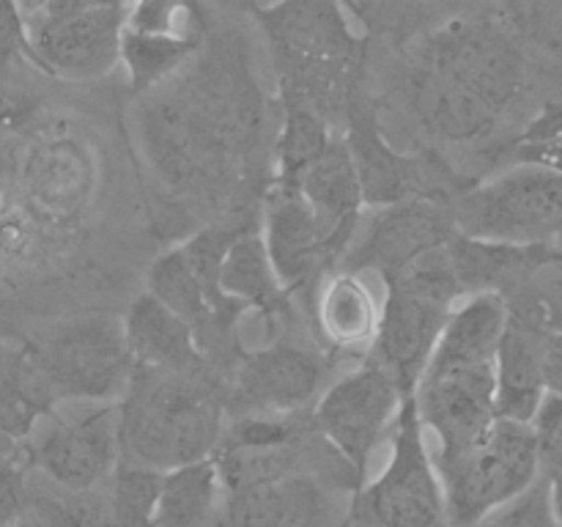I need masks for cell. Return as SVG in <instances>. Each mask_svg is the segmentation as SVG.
Masks as SVG:
<instances>
[{"instance_id":"cell-1","label":"cell","mask_w":562,"mask_h":527,"mask_svg":"<svg viewBox=\"0 0 562 527\" xmlns=\"http://www.w3.org/2000/svg\"><path fill=\"white\" fill-rule=\"evenodd\" d=\"M165 93L140 108L148 162L176 198L220 209L245 201L263 176L267 108L241 38L203 44Z\"/></svg>"},{"instance_id":"cell-2","label":"cell","mask_w":562,"mask_h":527,"mask_svg":"<svg viewBox=\"0 0 562 527\" xmlns=\"http://www.w3.org/2000/svg\"><path fill=\"white\" fill-rule=\"evenodd\" d=\"M97 159L82 137L22 104H0V274L58 267L91 223Z\"/></svg>"},{"instance_id":"cell-3","label":"cell","mask_w":562,"mask_h":527,"mask_svg":"<svg viewBox=\"0 0 562 527\" xmlns=\"http://www.w3.org/2000/svg\"><path fill=\"white\" fill-rule=\"evenodd\" d=\"M503 324L505 305L499 296H470L450 313L428 357L412 399L420 426L431 428L439 439V453L464 448L497 421L494 357Z\"/></svg>"},{"instance_id":"cell-4","label":"cell","mask_w":562,"mask_h":527,"mask_svg":"<svg viewBox=\"0 0 562 527\" xmlns=\"http://www.w3.org/2000/svg\"><path fill=\"white\" fill-rule=\"evenodd\" d=\"M119 415V461L170 472L209 459L225 428L220 379L209 373H162L135 368Z\"/></svg>"},{"instance_id":"cell-5","label":"cell","mask_w":562,"mask_h":527,"mask_svg":"<svg viewBox=\"0 0 562 527\" xmlns=\"http://www.w3.org/2000/svg\"><path fill=\"white\" fill-rule=\"evenodd\" d=\"M278 71V97L316 110L335 132L344 124L346 99L366 80V47L346 22V11L327 0L256 5Z\"/></svg>"},{"instance_id":"cell-6","label":"cell","mask_w":562,"mask_h":527,"mask_svg":"<svg viewBox=\"0 0 562 527\" xmlns=\"http://www.w3.org/2000/svg\"><path fill=\"white\" fill-rule=\"evenodd\" d=\"M384 285L387 300L379 311L376 335L368 346L366 362L382 368L406 399L415 393L428 357L461 296L450 272L448 245Z\"/></svg>"},{"instance_id":"cell-7","label":"cell","mask_w":562,"mask_h":527,"mask_svg":"<svg viewBox=\"0 0 562 527\" xmlns=\"http://www.w3.org/2000/svg\"><path fill=\"white\" fill-rule=\"evenodd\" d=\"M415 60L472 93L499 119L519 102L530 77L527 49L505 27L494 5L439 20L417 47Z\"/></svg>"},{"instance_id":"cell-8","label":"cell","mask_w":562,"mask_h":527,"mask_svg":"<svg viewBox=\"0 0 562 527\" xmlns=\"http://www.w3.org/2000/svg\"><path fill=\"white\" fill-rule=\"evenodd\" d=\"M448 527H475L505 508L541 475V459L530 426L494 421L477 439L450 453H439Z\"/></svg>"},{"instance_id":"cell-9","label":"cell","mask_w":562,"mask_h":527,"mask_svg":"<svg viewBox=\"0 0 562 527\" xmlns=\"http://www.w3.org/2000/svg\"><path fill=\"white\" fill-rule=\"evenodd\" d=\"M461 236L499 245H554L562 228L560 170L508 168L450 198Z\"/></svg>"},{"instance_id":"cell-10","label":"cell","mask_w":562,"mask_h":527,"mask_svg":"<svg viewBox=\"0 0 562 527\" xmlns=\"http://www.w3.org/2000/svg\"><path fill=\"white\" fill-rule=\"evenodd\" d=\"M25 25V60L58 80L88 82L119 66L124 3L49 0L16 3Z\"/></svg>"},{"instance_id":"cell-11","label":"cell","mask_w":562,"mask_h":527,"mask_svg":"<svg viewBox=\"0 0 562 527\" xmlns=\"http://www.w3.org/2000/svg\"><path fill=\"white\" fill-rule=\"evenodd\" d=\"M33 360L60 401L121 399L130 384L132 357L124 340V324L113 313H88L58 324L42 338L31 340Z\"/></svg>"},{"instance_id":"cell-12","label":"cell","mask_w":562,"mask_h":527,"mask_svg":"<svg viewBox=\"0 0 562 527\" xmlns=\"http://www.w3.org/2000/svg\"><path fill=\"white\" fill-rule=\"evenodd\" d=\"M346 527H448L442 483L428 456L426 428L412 395L395 417L390 464L376 481L357 489Z\"/></svg>"},{"instance_id":"cell-13","label":"cell","mask_w":562,"mask_h":527,"mask_svg":"<svg viewBox=\"0 0 562 527\" xmlns=\"http://www.w3.org/2000/svg\"><path fill=\"white\" fill-rule=\"evenodd\" d=\"M340 137L349 148L351 165L360 181L362 206H393L409 198H453L445 187L448 170L439 159H420L401 154L384 141L379 124V108L371 93L366 91V80L357 82L355 91L346 99Z\"/></svg>"},{"instance_id":"cell-14","label":"cell","mask_w":562,"mask_h":527,"mask_svg":"<svg viewBox=\"0 0 562 527\" xmlns=\"http://www.w3.org/2000/svg\"><path fill=\"white\" fill-rule=\"evenodd\" d=\"M456 234L450 198H409L393 206L373 209L355 231L340 272L360 274L373 269L384 283L398 278L417 261L442 250Z\"/></svg>"},{"instance_id":"cell-15","label":"cell","mask_w":562,"mask_h":527,"mask_svg":"<svg viewBox=\"0 0 562 527\" xmlns=\"http://www.w3.org/2000/svg\"><path fill=\"white\" fill-rule=\"evenodd\" d=\"M404 395L398 384L382 368L362 362L349 377L338 379L324 395H318L311 412L313 428L327 448L366 486V467L373 448L398 417Z\"/></svg>"},{"instance_id":"cell-16","label":"cell","mask_w":562,"mask_h":527,"mask_svg":"<svg viewBox=\"0 0 562 527\" xmlns=\"http://www.w3.org/2000/svg\"><path fill=\"white\" fill-rule=\"evenodd\" d=\"M329 362L302 346L278 340L269 349L241 351L223 388L225 415H296L318 399Z\"/></svg>"},{"instance_id":"cell-17","label":"cell","mask_w":562,"mask_h":527,"mask_svg":"<svg viewBox=\"0 0 562 527\" xmlns=\"http://www.w3.org/2000/svg\"><path fill=\"white\" fill-rule=\"evenodd\" d=\"M206 16L195 3H137L126 9L119 64L135 93L168 86L206 44Z\"/></svg>"},{"instance_id":"cell-18","label":"cell","mask_w":562,"mask_h":527,"mask_svg":"<svg viewBox=\"0 0 562 527\" xmlns=\"http://www.w3.org/2000/svg\"><path fill=\"white\" fill-rule=\"evenodd\" d=\"M25 450L27 464L38 467L60 492L91 494L119 464L115 404H102L82 417L58 421L36 448Z\"/></svg>"},{"instance_id":"cell-19","label":"cell","mask_w":562,"mask_h":527,"mask_svg":"<svg viewBox=\"0 0 562 527\" xmlns=\"http://www.w3.org/2000/svg\"><path fill=\"white\" fill-rule=\"evenodd\" d=\"M261 214L263 247L285 294L316 291L324 274L333 272V264L322 228L302 192L294 184L269 179L261 192Z\"/></svg>"},{"instance_id":"cell-20","label":"cell","mask_w":562,"mask_h":527,"mask_svg":"<svg viewBox=\"0 0 562 527\" xmlns=\"http://www.w3.org/2000/svg\"><path fill=\"white\" fill-rule=\"evenodd\" d=\"M327 483L318 472H289L223 492L217 527H324Z\"/></svg>"},{"instance_id":"cell-21","label":"cell","mask_w":562,"mask_h":527,"mask_svg":"<svg viewBox=\"0 0 562 527\" xmlns=\"http://www.w3.org/2000/svg\"><path fill=\"white\" fill-rule=\"evenodd\" d=\"M294 187L302 192L322 228L327 258L335 269L349 250L362 220L360 181H357V170L351 165L344 137L335 135L327 152L300 176Z\"/></svg>"},{"instance_id":"cell-22","label":"cell","mask_w":562,"mask_h":527,"mask_svg":"<svg viewBox=\"0 0 562 527\" xmlns=\"http://www.w3.org/2000/svg\"><path fill=\"white\" fill-rule=\"evenodd\" d=\"M560 247L554 245H499L461 236L448 242V264L461 296L494 294L505 300L538 272L560 264Z\"/></svg>"},{"instance_id":"cell-23","label":"cell","mask_w":562,"mask_h":527,"mask_svg":"<svg viewBox=\"0 0 562 527\" xmlns=\"http://www.w3.org/2000/svg\"><path fill=\"white\" fill-rule=\"evenodd\" d=\"M401 93L406 99L412 119L423 126L426 135L442 143H472L494 135L499 126V115L477 102L472 93L461 91L442 75L412 58L406 69Z\"/></svg>"},{"instance_id":"cell-24","label":"cell","mask_w":562,"mask_h":527,"mask_svg":"<svg viewBox=\"0 0 562 527\" xmlns=\"http://www.w3.org/2000/svg\"><path fill=\"white\" fill-rule=\"evenodd\" d=\"M124 324V340L132 366L162 373H209L190 327L168 311L162 302L143 291L130 305Z\"/></svg>"},{"instance_id":"cell-25","label":"cell","mask_w":562,"mask_h":527,"mask_svg":"<svg viewBox=\"0 0 562 527\" xmlns=\"http://www.w3.org/2000/svg\"><path fill=\"white\" fill-rule=\"evenodd\" d=\"M220 291L245 311H258L269 324H278L291 311L258 231H245L231 242L220 264Z\"/></svg>"},{"instance_id":"cell-26","label":"cell","mask_w":562,"mask_h":527,"mask_svg":"<svg viewBox=\"0 0 562 527\" xmlns=\"http://www.w3.org/2000/svg\"><path fill=\"white\" fill-rule=\"evenodd\" d=\"M55 399L33 360L31 340L0 346V437L20 442L38 417L55 415Z\"/></svg>"},{"instance_id":"cell-27","label":"cell","mask_w":562,"mask_h":527,"mask_svg":"<svg viewBox=\"0 0 562 527\" xmlns=\"http://www.w3.org/2000/svg\"><path fill=\"white\" fill-rule=\"evenodd\" d=\"M318 329L335 349H366L379 324V307L357 274L338 272L318 291Z\"/></svg>"},{"instance_id":"cell-28","label":"cell","mask_w":562,"mask_h":527,"mask_svg":"<svg viewBox=\"0 0 562 527\" xmlns=\"http://www.w3.org/2000/svg\"><path fill=\"white\" fill-rule=\"evenodd\" d=\"M220 497L223 489L212 456L165 472L154 527H214Z\"/></svg>"},{"instance_id":"cell-29","label":"cell","mask_w":562,"mask_h":527,"mask_svg":"<svg viewBox=\"0 0 562 527\" xmlns=\"http://www.w3.org/2000/svg\"><path fill=\"white\" fill-rule=\"evenodd\" d=\"M280 99V126L274 135V170L269 179L283 181V184H296L300 176L327 152L335 132L327 119L307 108L305 102L291 97Z\"/></svg>"},{"instance_id":"cell-30","label":"cell","mask_w":562,"mask_h":527,"mask_svg":"<svg viewBox=\"0 0 562 527\" xmlns=\"http://www.w3.org/2000/svg\"><path fill=\"white\" fill-rule=\"evenodd\" d=\"M162 472L146 467L115 464L108 497V519L113 527H154Z\"/></svg>"},{"instance_id":"cell-31","label":"cell","mask_w":562,"mask_h":527,"mask_svg":"<svg viewBox=\"0 0 562 527\" xmlns=\"http://www.w3.org/2000/svg\"><path fill=\"white\" fill-rule=\"evenodd\" d=\"M20 527H113L108 505L93 494H27Z\"/></svg>"},{"instance_id":"cell-32","label":"cell","mask_w":562,"mask_h":527,"mask_svg":"<svg viewBox=\"0 0 562 527\" xmlns=\"http://www.w3.org/2000/svg\"><path fill=\"white\" fill-rule=\"evenodd\" d=\"M560 102L552 99L541 108V113L525 126L519 137L505 146L510 168L530 165V168L560 170Z\"/></svg>"},{"instance_id":"cell-33","label":"cell","mask_w":562,"mask_h":527,"mask_svg":"<svg viewBox=\"0 0 562 527\" xmlns=\"http://www.w3.org/2000/svg\"><path fill=\"white\" fill-rule=\"evenodd\" d=\"M558 478L538 475L521 497L494 511L475 527H558Z\"/></svg>"},{"instance_id":"cell-34","label":"cell","mask_w":562,"mask_h":527,"mask_svg":"<svg viewBox=\"0 0 562 527\" xmlns=\"http://www.w3.org/2000/svg\"><path fill=\"white\" fill-rule=\"evenodd\" d=\"M27 450L16 445L14 453L0 459V527H20L27 511Z\"/></svg>"},{"instance_id":"cell-35","label":"cell","mask_w":562,"mask_h":527,"mask_svg":"<svg viewBox=\"0 0 562 527\" xmlns=\"http://www.w3.org/2000/svg\"><path fill=\"white\" fill-rule=\"evenodd\" d=\"M530 431L538 445L541 472L560 481V448H562V395L547 393L530 421Z\"/></svg>"},{"instance_id":"cell-36","label":"cell","mask_w":562,"mask_h":527,"mask_svg":"<svg viewBox=\"0 0 562 527\" xmlns=\"http://www.w3.org/2000/svg\"><path fill=\"white\" fill-rule=\"evenodd\" d=\"M11 58H25V25L20 5L0 0V64Z\"/></svg>"},{"instance_id":"cell-37","label":"cell","mask_w":562,"mask_h":527,"mask_svg":"<svg viewBox=\"0 0 562 527\" xmlns=\"http://www.w3.org/2000/svg\"><path fill=\"white\" fill-rule=\"evenodd\" d=\"M20 340V305L9 283L0 280V346Z\"/></svg>"},{"instance_id":"cell-38","label":"cell","mask_w":562,"mask_h":527,"mask_svg":"<svg viewBox=\"0 0 562 527\" xmlns=\"http://www.w3.org/2000/svg\"><path fill=\"white\" fill-rule=\"evenodd\" d=\"M16 445H20V442H14V439L0 437V459H5V456H9V453H14Z\"/></svg>"}]
</instances>
